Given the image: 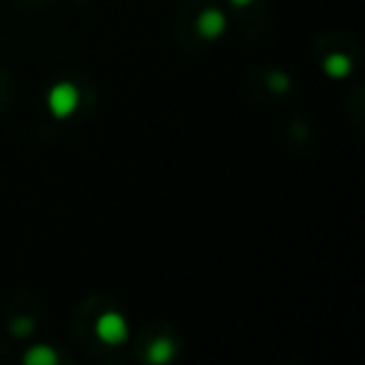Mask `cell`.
Returning <instances> with one entry per match:
<instances>
[{
    "label": "cell",
    "instance_id": "cell-1",
    "mask_svg": "<svg viewBox=\"0 0 365 365\" xmlns=\"http://www.w3.org/2000/svg\"><path fill=\"white\" fill-rule=\"evenodd\" d=\"M81 103V93L73 83H58L48 93V108L56 118H68Z\"/></svg>",
    "mask_w": 365,
    "mask_h": 365
},
{
    "label": "cell",
    "instance_id": "cell-2",
    "mask_svg": "<svg viewBox=\"0 0 365 365\" xmlns=\"http://www.w3.org/2000/svg\"><path fill=\"white\" fill-rule=\"evenodd\" d=\"M96 330H98V338H101L103 343H108V345H120L123 340L128 338V325L118 313L101 315Z\"/></svg>",
    "mask_w": 365,
    "mask_h": 365
},
{
    "label": "cell",
    "instance_id": "cell-3",
    "mask_svg": "<svg viewBox=\"0 0 365 365\" xmlns=\"http://www.w3.org/2000/svg\"><path fill=\"white\" fill-rule=\"evenodd\" d=\"M198 31L205 38H218L225 31V16L215 8H208L203 16L198 18Z\"/></svg>",
    "mask_w": 365,
    "mask_h": 365
},
{
    "label": "cell",
    "instance_id": "cell-4",
    "mask_svg": "<svg viewBox=\"0 0 365 365\" xmlns=\"http://www.w3.org/2000/svg\"><path fill=\"white\" fill-rule=\"evenodd\" d=\"M175 355V345L170 340H155V343L148 348V360L150 363H168Z\"/></svg>",
    "mask_w": 365,
    "mask_h": 365
},
{
    "label": "cell",
    "instance_id": "cell-5",
    "mask_svg": "<svg viewBox=\"0 0 365 365\" xmlns=\"http://www.w3.org/2000/svg\"><path fill=\"white\" fill-rule=\"evenodd\" d=\"M23 360L31 365H53L58 360V355L51 348H46V345H36V348H31L23 355Z\"/></svg>",
    "mask_w": 365,
    "mask_h": 365
},
{
    "label": "cell",
    "instance_id": "cell-6",
    "mask_svg": "<svg viewBox=\"0 0 365 365\" xmlns=\"http://www.w3.org/2000/svg\"><path fill=\"white\" fill-rule=\"evenodd\" d=\"M325 73L328 76H333V78H343V76H348V71H350V61L345 56H330L328 61H325Z\"/></svg>",
    "mask_w": 365,
    "mask_h": 365
},
{
    "label": "cell",
    "instance_id": "cell-7",
    "mask_svg": "<svg viewBox=\"0 0 365 365\" xmlns=\"http://www.w3.org/2000/svg\"><path fill=\"white\" fill-rule=\"evenodd\" d=\"M288 78H285V76H273V88H275V91H288Z\"/></svg>",
    "mask_w": 365,
    "mask_h": 365
},
{
    "label": "cell",
    "instance_id": "cell-8",
    "mask_svg": "<svg viewBox=\"0 0 365 365\" xmlns=\"http://www.w3.org/2000/svg\"><path fill=\"white\" fill-rule=\"evenodd\" d=\"M230 3H233V6H238V8H243V6H250L253 0H230Z\"/></svg>",
    "mask_w": 365,
    "mask_h": 365
}]
</instances>
